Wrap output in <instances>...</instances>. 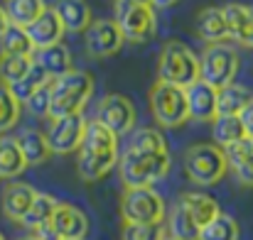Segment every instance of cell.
Returning a JSON list of instances; mask_svg holds the SVG:
<instances>
[{
	"mask_svg": "<svg viewBox=\"0 0 253 240\" xmlns=\"http://www.w3.org/2000/svg\"><path fill=\"white\" fill-rule=\"evenodd\" d=\"M239 62H241L239 52L231 44H226V42L207 44V49L199 59V81H204L219 91V88L234 83L236 71H239Z\"/></svg>",
	"mask_w": 253,
	"mask_h": 240,
	"instance_id": "cell-7",
	"label": "cell"
},
{
	"mask_svg": "<svg viewBox=\"0 0 253 240\" xmlns=\"http://www.w3.org/2000/svg\"><path fill=\"white\" fill-rule=\"evenodd\" d=\"M35 196H37L35 186H30L25 181L7 184L5 191H2V213H5V218H10L12 223H20L25 218V213L30 211Z\"/></svg>",
	"mask_w": 253,
	"mask_h": 240,
	"instance_id": "cell-16",
	"label": "cell"
},
{
	"mask_svg": "<svg viewBox=\"0 0 253 240\" xmlns=\"http://www.w3.org/2000/svg\"><path fill=\"white\" fill-rule=\"evenodd\" d=\"M7 25H10V22H7V15H5V7L0 5V37H2V32L7 30Z\"/></svg>",
	"mask_w": 253,
	"mask_h": 240,
	"instance_id": "cell-41",
	"label": "cell"
},
{
	"mask_svg": "<svg viewBox=\"0 0 253 240\" xmlns=\"http://www.w3.org/2000/svg\"><path fill=\"white\" fill-rule=\"evenodd\" d=\"M57 240H86L88 233V218L82 208L72 204H59L49 226H47Z\"/></svg>",
	"mask_w": 253,
	"mask_h": 240,
	"instance_id": "cell-13",
	"label": "cell"
},
{
	"mask_svg": "<svg viewBox=\"0 0 253 240\" xmlns=\"http://www.w3.org/2000/svg\"><path fill=\"white\" fill-rule=\"evenodd\" d=\"M93 93V76L82 69H72L69 74L54 79L52 83V103H49V118H67L79 115L84 110Z\"/></svg>",
	"mask_w": 253,
	"mask_h": 240,
	"instance_id": "cell-2",
	"label": "cell"
},
{
	"mask_svg": "<svg viewBox=\"0 0 253 240\" xmlns=\"http://www.w3.org/2000/svg\"><path fill=\"white\" fill-rule=\"evenodd\" d=\"M221 12H224V20H226L229 37H231V39H236V42L241 44V42H244V37H246L249 22H251V5L229 2L226 7H221Z\"/></svg>",
	"mask_w": 253,
	"mask_h": 240,
	"instance_id": "cell-27",
	"label": "cell"
},
{
	"mask_svg": "<svg viewBox=\"0 0 253 240\" xmlns=\"http://www.w3.org/2000/svg\"><path fill=\"white\" fill-rule=\"evenodd\" d=\"M116 2H140V5H150V0H116Z\"/></svg>",
	"mask_w": 253,
	"mask_h": 240,
	"instance_id": "cell-43",
	"label": "cell"
},
{
	"mask_svg": "<svg viewBox=\"0 0 253 240\" xmlns=\"http://www.w3.org/2000/svg\"><path fill=\"white\" fill-rule=\"evenodd\" d=\"M25 169L27 162L17 147V140L10 135H0V179H15Z\"/></svg>",
	"mask_w": 253,
	"mask_h": 240,
	"instance_id": "cell-24",
	"label": "cell"
},
{
	"mask_svg": "<svg viewBox=\"0 0 253 240\" xmlns=\"http://www.w3.org/2000/svg\"><path fill=\"white\" fill-rule=\"evenodd\" d=\"M116 25L123 34V39L143 44L155 34V10L153 5L140 2H116Z\"/></svg>",
	"mask_w": 253,
	"mask_h": 240,
	"instance_id": "cell-9",
	"label": "cell"
},
{
	"mask_svg": "<svg viewBox=\"0 0 253 240\" xmlns=\"http://www.w3.org/2000/svg\"><path fill=\"white\" fill-rule=\"evenodd\" d=\"M44 10H47L44 0H5L7 22L15 27H22V30L27 25H32Z\"/></svg>",
	"mask_w": 253,
	"mask_h": 240,
	"instance_id": "cell-25",
	"label": "cell"
},
{
	"mask_svg": "<svg viewBox=\"0 0 253 240\" xmlns=\"http://www.w3.org/2000/svg\"><path fill=\"white\" fill-rule=\"evenodd\" d=\"M25 32H27V37H30L35 49L62 44V37H64V27H62V22H59V17L54 15L52 7H47L32 25H27Z\"/></svg>",
	"mask_w": 253,
	"mask_h": 240,
	"instance_id": "cell-15",
	"label": "cell"
},
{
	"mask_svg": "<svg viewBox=\"0 0 253 240\" xmlns=\"http://www.w3.org/2000/svg\"><path fill=\"white\" fill-rule=\"evenodd\" d=\"M239 120H241V128H244V133H246V137H251L253 140V101L239 113Z\"/></svg>",
	"mask_w": 253,
	"mask_h": 240,
	"instance_id": "cell-39",
	"label": "cell"
},
{
	"mask_svg": "<svg viewBox=\"0 0 253 240\" xmlns=\"http://www.w3.org/2000/svg\"><path fill=\"white\" fill-rule=\"evenodd\" d=\"M128 147L130 150H140V152H168L165 137L155 128H140V130H135Z\"/></svg>",
	"mask_w": 253,
	"mask_h": 240,
	"instance_id": "cell-34",
	"label": "cell"
},
{
	"mask_svg": "<svg viewBox=\"0 0 253 240\" xmlns=\"http://www.w3.org/2000/svg\"><path fill=\"white\" fill-rule=\"evenodd\" d=\"M150 110L160 128H179L189 120L187 93L179 86L158 81L150 88Z\"/></svg>",
	"mask_w": 253,
	"mask_h": 240,
	"instance_id": "cell-8",
	"label": "cell"
},
{
	"mask_svg": "<svg viewBox=\"0 0 253 240\" xmlns=\"http://www.w3.org/2000/svg\"><path fill=\"white\" fill-rule=\"evenodd\" d=\"M163 240H177V238H172V236H165V238H163Z\"/></svg>",
	"mask_w": 253,
	"mask_h": 240,
	"instance_id": "cell-45",
	"label": "cell"
},
{
	"mask_svg": "<svg viewBox=\"0 0 253 240\" xmlns=\"http://www.w3.org/2000/svg\"><path fill=\"white\" fill-rule=\"evenodd\" d=\"M169 236L177 240H197L199 238V226L192 221V216L184 211V206L177 201L169 216Z\"/></svg>",
	"mask_w": 253,
	"mask_h": 240,
	"instance_id": "cell-30",
	"label": "cell"
},
{
	"mask_svg": "<svg viewBox=\"0 0 253 240\" xmlns=\"http://www.w3.org/2000/svg\"><path fill=\"white\" fill-rule=\"evenodd\" d=\"M84 133L86 118L79 113V115H67V118L52 120V125L44 135H47L52 155H72V152L79 150V145L84 140Z\"/></svg>",
	"mask_w": 253,
	"mask_h": 240,
	"instance_id": "cell-10",
	"label": "cell"
},
{
	"mask_svg": "<svg viewBox=\"0 0 253 240\" xmlns=\"http://www.w3.org/2000/svg\"><path fill=\"white\" fill-rule=\"evenodd\" d=\"M0 240H5V236H2V233H0Z\"/></svg>",
	"mask_w": 253,
	"mask_h": 240,
	"instance_id": "cell-46",
	"label": "cell"
},
{
	"mask_svg": "<svg viewBox=\"0 0 253 240\" xmlns=\"http://www.w3.org/2000/svg\"><path fill=\"white\" fill-rule=\"evenodd\" d=\"M118 171L126 184V189H140L153 186L169 171L168 152H140V150H126L118 160Z\"/></svg>",
	"mask_w": 253,
	"mask_h": 240,
	"instance_id": "cell-3",
	"label": "cell"
},
{
	"mask_svg": "<svg viewBox=\"0 0 253 240\" xmlns=\"http://www.w3.org/2000/svg\"><path fill=\"white\" fill-rule=\"evenodd\" d=\"M224 155H226L229 167H231V169H236L239 164H244V162L253 155V140H251V137H241L239 142L229 145V147L224 150Z\"/></svg>",
	"mask_w": 253,
	"mask_h": 240,
	"instance_id": "cell-37",
	"label": "cell"
},
{
	"mask_svg": "<svg viewBox=\"0 0 253 240\" xmlns=\"http://www.w3.org/2000/svg\"><path fill=\"white\" fill-rule=\"evenodd\" d=\"M20 240H40L37 236H27V238H20Z\"/></svg>",
	"mask_w": 253,
	"mask_h": 240,
	"instance_id": "cell-44",
	"label": "cell"
},
{
	"mask_svg": "<svg viewBox=\"0 0 253 240\" xmlns=\"http://www.w3.org/2000/svg\"><path fill=\"white\" fill-rule=\"evenodd\" d=\"M184 171L194 184L211 186L226 176L229 162H226V155L221 147H216L211 142H202V145H192L184 152Z\"/></svg>",
	"mask_w": 253,
	"mask_h": 240,
	"instance_id": "cell-5",
	"label": "cell"
},
{
	"mask_svg": "<svg viewBox=\"0 0 253 240\" xmlns=\"http://www.w3.org/2000/svg\"><path fill=\"white\" fill-rule=\"evenodd\" d=\"M158 74H160L158 81H165L179 88H189L192 83L199 81V59L187 44L168 42L158 59Z\"/></svg>",
	"mask_w": 253,
	"mask_h": 240,
	"instance_id": "cell-4",
	"label": "cell"
},
{
	"mask_svg": "<svg viewBox=\"0 0 253 240\" xmlns=\"http://www.w3.org/2000/svg\"><path fill=\"white\" fill-rule=\"evenodd\" d=\"M32 64H37L49 79L54 81L72 71V54H69V49L64 44H54V47L35 49Z\"/></svg>",
	"mask_w": 253,
	"mask_h": 240,
	"instance_id": "cell-18",
	"label": "cell"
},
{
	"mask_svg": "<svg viewBox=\"0 0 253 240\" xmlns=\"http://www.w3.org/2000/svg\"><path fill=\"white\" fill-rule=\"evenodd\" d=\"M0 54H10V57H32L35 47L27 37V32L22 27L7 25V30L0 37Z\"/></svg>",
	"mask_w": 253,
	"mask_h": 240,
	"instance_id": "cell-28",
	"label": "cell"
},
{
	"mask_svg": "<svg viewBox=\"0 0 253 240\" xmlns=\"http://www.w3.org/2000/svg\"><path fill=\"white\" fill-rule=\"evenodd\" d=\"M244 47H253V5H251V22H249V30H246V37L241 42Z\"/></svg>",
	"mask_w": 253,
	"mask_h": 240,
	"instance_id": "cell-40",
	"label": "cell"
},
{
	"mask_svg": "<svg viewBox=\"0 0 253 240\" xmlns=\"http://www.w3.org/2000/svg\"><path fill=\"white\" fill-rule=\"evenodd\" d=\"M17 147L22 152V157L27 162V167L32 164H44V162L52 157V150H49V142H47V135L40 133V130H22L17 137Z\"/></svg>",
	"mask_w": 253,
	"mask_h": 240,
	"instance_id": "cell-21",
	"label": "cell"
},
{
	"mask_svg": "<svg viewBox=\"0 0 253 240\" xmlns=\"http://www.w3.org/2000/svg\"><path fill=\"white\" fill-rule=\"evenodd\" d=\"M96 123L108 128L113 135H123L135 125V108L121 93H108L96 108Z\"/></svg>",
	"mask_w": 253,
	"mask_h": 240,
	"instance_id": "cell-11",
	"label": "cell"
},
{
	"mask_svg": "<svg viewBox=\"0 0 253 240\" xmlns=\"http://www.w3.org/2000/svg\"><path fill=\"white\" fill-rule=\"evenodd\" d=\"M241 228L236 223V218H231L229 213H219L214 221H209L202 231L197 240H239Z\"/></svg>",
	"mask_w": 253,
	"mask_h": 240,
	"instance_id": "cell-29",
	"label": "cell"
},
{
	"mask_svg": "<svg viewBox=\"0 0 253 240\" xmlns=\"http://www.w3.org/2000/svg\"><path fill=\"white\" fill-rule=\"evenodd\" d=\"M47 81H52V79H49V76H47L37 64H32V67H30V71H27L22 79L15 81V83H12V86H7V88H10V93H12L20 103H25V101H27V98H30L40 86H44Z\"/></svg>",
	"mask_w": 253,
	"mask_h": 240,
	"instance_id": "cell-31",
	"label": "cell"
},
{
	"mask_svg": "<svg viewBox=\"0 0 253 240\" xmlns=\"http://www.w3.org/2000/svg\"><path fill=\"white\" fill-rule=\"evenodd\" d=\"M57 206H59V201H57L54 196H49V194H40V191H37V196H35L30 211L25 213V218L20 221V226H25V228L32 231V233L42 231L44 226H49V221H52Z\"/></svg>",
	"mask_w": 253,
	"mask_h": 240,
	"instance_id": "cell-23",
	"label": "cell"
},
{
	"mask_svg": "<svg viewBox=\"0 0 253 240\" xmlns=\"http://www.w3.org/2000/svg\"><path fill=\"white\" fill-rule=\"evenodd\" d=\"M194 32L207 42V44H219L229 39V30H226V20L221 7H204L197 12L194 17Z\"/></svg>",
	"mask_w": 253,
	"mask_h": 240,
	"instance_id": "cell-17",
	"label": "cell"
},
{
	"mask_svg": "<svg viewBox=\"0 0 253 240\" xmlns=\"http://www.w3.org/2000/svg\"><path fill=\"white\" fill-rule=\"evenodd\" d=\"M118 164V135L101 123H86L84 140L77 150V171L84 181H98Z\"/></svg>",
	"mask_w": 253,
	"mask_h": 240,
	"instance_id": "cell-1",
	"label": "cell"
},
{
	"mask_svg": "<svg viewBox=\"0 0 253 240\" xmlns=\"http://www.w3.org/2000/svg\"><path fill=\"white\" fill-rule=\"evenodd\" d=\"M234 174H236V179H239L244 186H253V155L244 162V164H239V167L234 169Z\"/></svg>",
	"mask_w": 253,
	"mask_h": 240,
	"instance_id": "cell-38",
	"label": "cell"
},
{
	"mask_svg": "<svg viewBox=\"0 0 253 240\" xmlns=\"http://www.w3.org/2000/svg\"><path fill=\"white\" fill-rule=\"evenodd\" d=\"M211 137H214V145L221 147V150H226L229 145L246 137L239 115H216L211 120Z\"/></svg>",
	"mask_w": 253,
	"mask_h": 240,
	"instance_id": "cell-26",
	"label": "cell"
},
{
	"mask_svg": "<svg viewBox=\"0 0 253 240\" xmlns=\"http://www.w3.org/2000/svg\"><path fill=\"white\" fill-rule=\"evenodd\" d=\"M52 83L54 81H47L44 86H40L27 101H25V108L30 110V115L35 118H49V103H52Z\"/></svg>",
	"mask_w": 253,
	"mask_h": 240,
	"instance_id": "cell-35",
	"label": "cell"
},
{
	"mask_svg": "<svg viewBox=\"0 0 253 240\" xmlns=\"http://www.w3.org/2000/svg\"><path fill=\"white\" fill-rule=\"evenodd\" d=\"M179 204H182L184 211L192 216V221L199 226V231H202L209 221H214V218L221 213L219 204H216L209 194H202V191H187V194H182V196H179Z\"/></svg>",
	"mask_w": 253,
	"mask_h": 240,
	"instance_id": "cell-20",
	"label": "cell"
},
{
	"mask_svg": "<svg viewBox=\"0 0 253 240\" xmlns=\"http://www.w3.org/2000/svg\"><path fill=\"white\" fill-rule=\"evenodd\" d=\"M20 108H22V103L10 93V88H7L5 83H0V135L17 125V120H20Z\"/></svg>",
	"mask_w": 253,
	"mask_h": 240,
	"instance_id": "cell-33",
	"label": "cell"
},
{
	"mask_svg": "<svg viewBox=\"0 0 253 240\" xmlns=\"http://www.w3.org/2000/svg\"><path fill=\"white\" fill-rule=\"evenodd\" d=\"M184 93H187V110L192 120L211 123L216 118V88H211L204 81H197L189 88H184Z\"/></svg>",
	"mask_w": 253,
	"mask_h": 240,
	"instance_id": "cell-14",
	"label": "cell"
},
{
	"mask_svg": "<svg viewBox=\"0 0 253 240\" xmlns=\"http://www.w3.org/2000/svg\"><path fill=\"white\" fill-rule=\"evenodd\" d=\"M165 231L160 226H140V223H123L121 240H163Z\"/></svg>",
	"mask_w": 253,
	"mask_h": 240,
	"instance_id": "cell-36",
	"label": "cell"
},
{
	"mask_svg": "<svg viewBox=\"0 0 253 240\" xmlns=\"http://www.w3.org/2000/svg\"><path fill=\"white\" fill-rule=\"evenodd\" d=\"M123 34L116 25V20H93L84 32V44L88 49L91 57L96 59H103V57H111L121 49L123 44Z\"/></svg>",
	"mask_w": 253,
	"mask_h": 240,
	"instance_id": "cell-12",
	"label": "cell"
},
{
	"mask_svg": "<svg viewBox=\"0 0 253 240\" xmlns=\"http://www.w3.org/2000/svg\"><path fill=\"white\" fill-rule=\"evenodd\" d=\"M253 101V91L239 83H229L216 91V115H239Z\"/></svg>",
	"mask_w": 253,
	"mask_h": 240,
	"instance_id": "cell-22",
	"label": "cell"
},
{
	"mask_svg": "<svg viewBox=\"0 0 253 240\" xmlns=\"http://www.w3.org/2000/svg\"><path fill=\"white\" fill-rule=\"evenodd\" d=\"M32 67V57H10V54H0V83L12 86L15 81H20Z\"/></svg>",
	"mask_w": 253,
	"mask_h": 240,
	"instance_id": "cell-32",
	"label": "cell"
},
{
	"mask_svg": "<svg viewBox=\"0 0 253 240\" xmlns=\"http://www.w3.org/2000/svg\"><path fill=\"white\" fill-rule=\"evenodd\" d=\"M174 2H179V0H150L153 7H172Z\"/></svg>",
	"mask_w": 253,
	"mask_h": 240,
	"instance_id": "cell-42",
	"label": "cell"
},
{
	"mask_svg": "<svg viewBox=\"0 0 253 240\" xmlns=\"http://www.w3.org/2000/svg\"><path fill=\"white\" fill-rule=\"evenodd\" d=\"M52 10L59 17L64 32H86L91 25V7L86 0H54Z\"/></svg>",
	"mask_w": 253,
	"mask_h": 240,
	"instance_id": "cell-19",
	"label": "cell"
},
{
	"mask_svg": "<svg viewBox=\"0 0 253 240\" xmlns=\"http://www.w3.org/2000/svg\"><path fill=\"white\" fill-rule=\"evenodd\" d=\"M121 216L123 223L160 226L165 221V199L153 186L126 189L121 199Z\"/></svg>",
	"mask_w": 253,
	"mask_h": 240,
	"instance_id": "cell-6",
	"label": "cell"
}]
</instances>
